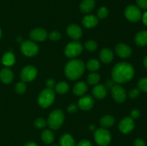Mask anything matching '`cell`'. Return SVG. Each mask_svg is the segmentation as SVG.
Returning <instances> with one entry per match:
<instances>
[{
	"label": "cell",
	"mask_w": 147,
	"mask_h": 146,
	"mask_svg": "<svg viewBox=\"0 0 147 146\" xmlns=\"http://www.w3.org/2000/svg\"><path fill=\"white\" fill-rule=\"evenodd\" d=\"M112 79L117 83H126L131 80L134 75L133 66L127 62H120L114 66L111 72Z\"/></svg>",
	"instance_id": "obj_1"
},
{
	"label": "cell",
	"mask_w": 147,
	"mask_h": 146,
	"mask_svg": "<svg viewBox=\"0 0 147 146\" xmlns=\"http://www.w3.org/2000/svg\"><path fill=\"white\" fill-rule=\"evenodd\" d=\"M85 71V64L80 60H70L66 64L65 73L66 77L71 80H76L83 75Z\"/></svg>",
	"instance_id": "obj_2"
},
{
	"label": "cell",
	"mask_w": 147,
	"mask_h": 146,
	"mask_svg": "<svg viewBox=\"0 0 147 146\" xmlns=\"http://www.w3.org/2000/svg\"><path fill=\"white\" fill-rule=\"evenodd\" d=\"M64 113L60 110H55L52 112L47 118V125L53 130H57L61 127L64 122Z\"/></svg>",
	"instance_id": "obj_3"
},
{
	"label": "cell",
	"mask_w": 147,
	"mask_h": 146,
	"mask_svg": "<svg viewBox=\"0 0 147 146\" xmlns=\"http://www.w3.org/2000/svg\"><path fill=\"white\" fill-rule=\"evenodd\" d=\"M55 95V92L52 89H45L40 92L38 97L39 104L43 108H47L50 107L54 102Z\"/></svg>",
	"instance_id": "obj_4"
},
{
	"label": "cell",
	"mask_w": 147,
	"mask_h": 146,
	"mask_svg": "<svg viewBox=\"0 0 147 146\" xmlns=\"http://www.w3.org/2000/svg\"><path fill=\"white\" fill-rule=\"evenodd\" d=\"M94 139L99 146H108L111 140V136L109 130L105 128H99L95 131Z\"/></svg>",
	"instance_id": "obj_5"
},
{
	"label": "cell",
	"mask_w": 147,
	"mask_h": 146,
	"mask_svg": "<svg viewBox=\"0 0 147 146\" xmlns=\"http://www.w3.org/2000/svg\"><path fill=\"white\" fill-rule=\"evenodd\" d=\"M83 50V47L80 42L76 40L71 42L65 48V54L67 57L75 58L80 55Z\"/></svg>",
	"instance_id": "obj_6"
},
{
	"label": "cell",
	"mask_w": 147,
	"mask_h": 146,
	"mask_svg": "<svg viewBox=\"0 0 147 146\" xmlns=\"http://www.w3.org/2000/svg\"><path fill=\"white\" fill-rule=\"evenodd\" d=\"M21 51L27 57H34L39 52V47L36 43L32 41H25L22 43Z\"/></svg>",
	"instance_id": "obj_7"
},
{
	"label": "cell",
	"mask_w": 147,
	"mask_h": 146,
	"mask_svg": "<svg viewBox=\"0 0 147 146\" xmlns=\"http://www.w3.org/2000/svg\"><path fill=\"white\" fill-rule=\"evenodd\" d=\"M125 17L131 22H137L142 19V11L139 8L134 5H129L126 8L124 11Z\"/></svg>",
	"instance_id": "obj_8"
},
{
	"label": "cell",
	"mask_w": 147,
	"mask_h": 146,
	"mask_svg": "<svg viewBox=\"0 0 147 146\" xmlns=\"http://www.w3.org/2000/svg\"><path fill=\"white\" fill-rule=\"evenodd\" d=\"M37 75V70L35 67L28 65L24 67L20 73V78L24 82H29L36 78Z\"/></svg>",
	"instance_id": "obj_9"
},
{
	"label": "cell",
	"mask_w": 147,
	"mask_h": 146,
	"mask_svg": "<svg viewBox=\"0 0 147 146\" xmlns=\"http://www.w3.org/2000/svg\"><path fill=\"white\" fill-rule=\"evenodd\" d=\"M111 95L116 102L122 103L126 99V92L120 84H116L111 87Z\"/></svg>",
	"instance_id": "obj_10"
},
{
	"label": "cell",
	"mask_w": 147,
	"mask_h": 146,
	"mask_svg": "<svg viewBox=\"0 0 147 146\" xmlns=\"http://www.w3.org/2000/svg\"><path fill=\"white\" fill-rule=\"evenodd\" d=\"M134 120L130 117H123L119 125V130L123 134H128L134 129Z\"/></svg>",
	"instance_id": "obj_11"
},
{
	"label": "cell",
	"mask_w": 147,
	"mask_h": 146,
	"mask_svg": "<svg viewBox=\"0 0 147 146\" xmlns=\"http://www.w3.org/2000/svg\"><path fill=\"white\" fill-rule=\"evenodd\" d=\"M47 31L42 28H35L30 32V38L33 41L42 42L47 39Z\"/></svg>",
	"instance_id": "obj_12"
},
{
	"label": "cell",
	"mask_w": 147,
	"mask_h": 146,
	"mask_svg": "<svg viewBox=\"0 0 147 146\" xmlns=\"http://www.w3.org/2000/svg\"><path fill=\"white\" fill-rule=\"evenodd\" d=\"M94 105V100L90 95L83 96L80 100H78V107L82 110H90Z\"/></svg>",
	"instance_id": "obj_13"
},
{
	"label": "cell",
	"mask_w": 147,
	"mask_h": 146,
	"mask_svg": "<svg viewBox=\"0 0 147 146\" xmlns=\"http://www.w3.org/2000/svg\"><path fill=\"white\" fill-rule=\"evenodd\" d=\"M116 52L121 58H128L131 54V48L124 43H120L116 47Z\"/></svg>",
	"instance_id": "obj_14"
},
{
	"label": "cell",
	"mask_w": 147,
	"mask_h": 146,
	"mask_svg": "<svg viewBox=\"0 0 147 146\" xmlns=\"http://www.w3.org/2000/svg\"><path fill=\"white\" fill-rule=\"evenodd\" d=\"M67 34L70 38L78 40L82 37L83 31L81 28L77 24H70L67 28Z\"/></svg>",
	"instance_id": "obj_15"
},
{
	"label": "cell",
	"mask_w": 147,
	"mask_h": 146,
	"mask_svg": "<svg viewBox=\"0 0 147 146\" xmlns=\"http://www.w3.org/2000/svg\"><path fill=\"white\" fill-rule=\"evenodd\" d=\"M14 79L12 71L9 68H4L0 72V80L4 84H9Z\"/></svg>",
	"instance_id": "obj_16"
},
{
	"label": "cell",
	"mask_w": 147,
	"mask_h": 146,
	"mask_svg": "<svg viewBox=\"0 0 147 146\" xmlns=\"http://www.w3.org/2000/svg\"><path fill=\"white\" fill-rule=\"evenodd\" d=\"M83 25L88 29L93 28L96 27L98 23V19L94 15H87L83 17L82 20Z\"/></svg>",
	"instance_id": "obj_17"
},
{
	"label": "cell",
	"mask_w": 147,
	"mask_h": 146,
	"mask_svg": "<svg viewBox=\"0 0 147 146\" xmlns=\"http://www.w3.org/2000/svg\"><path fill=\"white\" fill-rule=\"evenodd\" d=\"M100 60L103 63H110L113 60V53L112 50L109 48H104L100 52L99 54Z\"/></svg>",
	"instance_id": "obj_18"
},
{
	"label": "cell",
	"mask_w": 147,
	"mask_h": 146,
	"mask_svg": "<svg viewBox=\"0 0 147 146\" xmlns=\"http://www.w3.org/2000/svg\"><path fill=\"white\" fill-rule=\"evenodd\" d=\"M135 43L139 47L147 46V31L142 30L136 34L134 37Z\"/></svg>",
	"instance_id": "obj_19"
},
{
	"label": "cell",
	"mask_w": 147,
	"mask_h": 146,
	"mask_svg": "<svg viewBox=\"0 0 147 146\" xmlns=\"http://www.w3.org/2000/svg\"><path fill=\"white\" fill-rule=\"evenodd\" d=\"M107 94L106 87L103 84H98L96 85L93 89V94L96 98L103 99L104 98Z\"/></svg>",
	"instance_id": "obj_20"
},
{
	"label": "cell",
	"mask_w": 147,
	"mask_h": 146,
	"mask_svg": "<svg viewBox=\"0 0 147 146\" xmlns=\"http://www.w3.org/2000/svg\"><path fill=\"white\" fill-rule=\"evenodd\" d=\"M88 90V85L84 82H78L74 85L73 92L76 96H83Z\"/></svg>",
	"instance_id": "obj_21"
},
{
	"label": "cell",
	"mask_w": 147,
	"mask_h": 146,
	"mask_svg": "<svg viewBox=\"0 0 147 146\" xmlns=\"http://www.w3.org/2000/svg\"><path fill=\"white\" fill-rule=\"evenodd\" d=\"M94 0H83L80 5V11L83 13H89L94 9L95 7Z\"/></svg>",
	"instance_id": "obj_22"
},
{
	"label": "cell",
	"mask_w": 147,
	"mask_h": 146,
	"mask_svg": "<svg viewBox=\"0 0 147 146\" xmlns=\"http://www.w3.org/2000/svg\"><path fill=\"white\" fill-rule=\"evenodd\" d=\"M60 146H76V141L70 134H64L60 138Z\"/></svg>",
	"instance_id": "obj_23"
},
{
	"label": "cell",
	"mask_w": 147,
	"mask_h": 146,
	"mask_svg": "<svg viewBox=\"0 0 147 146\" xmlns=\"http://www.w3.org/2000/svg\"><path fill=\"white\" fill-rule=\"evenodd\" d=\"M1 62H2V64L7 67H10V66L13 65L15 62L14 54L11 52L5 53L1 58Z\"/></svg>",
	"instance_id": "obj_24"
},
{
	"label": "cell",
	"mask_w": 147,
	"mask_h": 146,
	"mask_svg": "<svg viewBox=\"0 0 147 146\" xmlns=\"http://www.w3.org/2000/svg\"><path fill=\"white\" fill-rule=\"evenodd\" d=\"M42 140L45 144H50L54 141L55 135L53 131L50 130H45L42 132L41 135Z\"/></svg>",
	"instance_id": "obj_25"
},
{
	"label": "cell",
	"mask_w": 147,
	"mask_h": 146,
	"mask_svg": "<svg viewBox=\"0 0 147 146\" xmlns=\"http://www.w3.org/2000/svg\"><path fill=\"white\" fill-rule=\"evenodd\" d=\"M115 123V119L111 115H105L100 120V124L105 128L111 127Z\"/></svg>",
	"instance_id": "obj_26"
},
{
	"label": "cell",
	"mask_w": 147,
	"mask_h": 146,
	"mask_svg": "<svg viewBox=\"0 0 147 146\" xmlns=\"http://www.w3.org/2000/svg\"><path fill=\"white\" fill-rule=\"evenodd\" d=\"M55 87V91L60 94L67 93L68 92L69 88H70L68 84L65 82H60L56 84Z\"/></svg>",
	"instance_id": "obj_27"
},
{
	"label": "cell",
	"mask_w": 147,
	"mask_h": 146,
	"mask_svg": "<svg viewBox=\"0 0 147 146\" xmlns=\"http://www.w3.org/2000/svg\"><path fill=\"white\" fill-rule=\"evenodd\" d=\"M100 67V62L98 60H96V59H92L90 60L86 64V67L88 68V70H90L91 72H95L97 71Z\"/></svg>",
	"instance_id": "obj_28"
},
{
	"label": "cell",
	"mask_w": 147,
	"mask_h": 146,
	"mask_svg": "<svg viewBox=\"0 0 147 146\" xmlns=\"http://www.w3.org/2000/svg\"><path fill=\"white\" fill-rule=\"evenodd\" d=\"M100 75L96 72L90 73L88 76V82L90 85H96L100 81Z\"/></svg>",
	"instance_id": "obj_29"
},
{
	"label": "cell",
	"mask_w": 147,
	"mask_h": 146,
	"mask_svg": "<svg viewBox=\"0 0 147 146\" xmlns=\"http://www.w3.org/2000/svg\"><path fill=\"white\" fill-rule=\"evenodd\" d=\"M138 88L140 91H143L144 92H147V77H143L140 79L137 83Z\"/></svg>",
	"instance_id": "obj_30"
},
{
	"label": "cell",
	"mask_w": 147,
	"mask_h": 146,
	"mask_svg": "<svg viewBox=\"0 0 147 146\" xmlns=\"http://www.w3.org/2000/svg\"><path fill=\"white\" fill-rule=\"evenodd\" d=\"M26 89H27V85L24 82H20L16 84L15 90L18 94H23L25 92Z\"/></svg>",
	"instance_id": "obj_31"
},
{
	"label": "cell",
	"mask_w": 147,
	"mask_h": 146,
	"mask_svg": "<svg viewBox=\"0 0 147 146\" xmlns=\"http://www.w3.org/2000/svg\"><path fill=\"white\" fill-rule=\"evenodd\" d=\"M85 47H86V48L87 49L88 51L93 52L97 49L98 44L95 41H93V40H89V41H88L85 44Z\"/></svg>",
	"instance_id": "obj_32"
},
{
	"label": "cell",
	"mask_w": 147,
	"mask_h": 146,
	"mask_svg": "<svg viewBox=\"0 0 147 146\" xmlns=\"http://www.w3.org/2000/svg\"><path fill=\"white\" fill-rule=\"evenodd\" d=\"M46 124H47V122L42 117H39V118L36 119V120L34 121V126L37 129L44 128L45 127Z\"/></svg>",
	"instance_id": "obj_33"
},
{
	"label": "cell",
	"mask_w": 147,
	"mask_h": 146,
	"mask_svg": "<svg viewBox=\"0 0 147 146\" xmlns=\"http://www.w3.org/2000/svg\"><path fill=\"white\" fill-rule=\"evenodd\" d=\"M108 14H109V10L105 7H100L98 9V17L100 19L106 18L108 16Z\"/></svg>",
	"instance_id": "obj_34"
},
{
	"label": "cell",
	"mask_w": 147,
	"mask_h": 146,
	"mask_svg": "<svg viewBox=\"0 0 147 146\" xmlns=\"http://www.w3.org/2000/svg\"><path fill=\"white\" fill-rule=\"evenodd\" d=\"M61 37V34L57 31H53L49 34V38L52 41H57Z\"/></svg>",
	"instance_id": "obj_35"
},
{
	"label": "cell",
	"mask_w": 147,
	"mask_h": 146,
	"mask_svg": "<svg viewBox=\"0 0 147 146\" xmlns=\"http://www.w3.org/2000/svg\"><path fill=\"white\" fill-rule=\"evenodd\" d=\"M140 94V90L139 88H133L129 91V96L131 99H136Z\"/></svg>",
	"instance_id": "obj_36"
},
{
	"label": "cell",
	"mask_w": 147,
	"mask_h": 146,
	"mask_svg": "<svg viewBox=\"0 0 147 146\" xmlns=\"http://www.w3.org/2000/svg\"><path fill=\"white\" fill-rule=\"evenodd\" d=\"M140 116H141V112L139 111V110H137V109H134V110H132L130 113V117L133 119L134 120L139 118Z\"/></svg>",
	"instance_id": "obj_37"
},
{
	"label": "cell",
	"mask_w": 147,
	"mask_h": 146,
	"mask_svg": "<svg viewBox=\"0 0 147 146\" xmlns=\"http://www.w3.org/2000/svg\"><path fill=\"white\" fill-rule=\"evenodd\" d=\"M138 7L143 9H147V0H136Z\"/></svg>",
	"instance_id": "obj_38"
},
{
	"label": "cell",
	"mask_w": 147,
	"mask_h": 146,
	"mask_svg": "<svg viewBox=\"0 0 147 146\" xmlns=\"http://www.w3.org/2000/svg\"><path fill=\"white\" fill-rule=\"evenodd\" d=\"M55 85L56 83L54 79L50 78L46 81V86H47V87L48 89H52L53 90V88L55 87Z\"/></svg>",
	"instance_id": "obj_39"
},
{
	"label": "cell",
	"mask_w": 147,
	"mask_h": 146,
	"mask_svg": "<svg viewBox=\"0 0 147 146\" xmlns=\"http://www.w3.org/2000/svg\"><path fill=\"white\" fill-rule=\"evenodd\" d=\"M78 107L76 104H71L67 107V112L70 113H75L78 111Z\"/></svg>",
	"instance_id": "obj_40"
},
{
	"label": "cell",
	"mask_w": 147,
	"mask_h": 146,
	"mask_svg": "<svg viewBox=\"0 0 147 146\" xmlns=\"http://www.w3.org/2000/svg\"><path fill=\"white\" fill-rule=\"evenodd\" d=\"M134 145V146H146L144 140L141 138H137L136 140H135Z\"/></svg>",
	"instance_id": "obj_41"
},
{
	"label": "cell",
	"mask_w": 147,
	"mask_h": 146,
	"mask_svg": "<svg viewBox=\"0 0 147 146\" xmlns=\"http://www.w3.org/2000/svg\"><path fill=\"white\" fill-rule=\"evenodd\" d=\"M77 146H92V144L88 140H83L78 143Z\"/></svg>",
	"instance_id": "obj_42"
},
{
	"label": "cell",
	"mask_w": 147,
	"mask_h": 146,
	"mask_svg": "<svg viewBox=\"0 0 147 146\" xmlns=\"http://www.w3.org/2000/svg\"><path fill=\"white\" fill-rule=\"evenodd\" d=\"M142 21H143L144 24L147 27V11H146L142 16Z\"/></svg>",
	"instance_id": "obj_43"
},
{
	"label": "cell",
	"mask_w": 147,
	"mask_h": 146,
	"mask_svg": "<svg viewBox=\"0 0 147 146\" xmlns=\"http://www.w3.org/2000/svg\"><path fill=\"white\" fill-rule=\"evenodd\" d=\"M24 146H37V145L34 142H29V143H26Z\"/></svg>",
	"instance_id": "obj_44"
},
{
	"label": "cell",
	"mask_w": 147,
	"mask_h": 146,
	"mask_svg": "<svg viewBox=\"0 0 147 146\" xmlns=\"http://www.w3.org/2000/svg\"><path fill=\"white\" fill-rule=\"evenodd\" d=\"M143 62H144V65L145 67H146L147 68V55L144 57V58Z\"/></svg>",
	"instance_id": "obj_45"
},
{
	"label": "cell",
	"mask_w": 147,
	"mask_h": 146,
	"mask_svg": "<svg viewBox=\"0 0 147 146\" xmlns=\"http://www.w3.org/2000/svg\"><path fill=\"white\" fill-rule=\"evenodd\" d=\"M89 128H90V130H94L95 126L93 125H90L89 126Z\"/></svg>",
	"instance_id": "obj_46"
},
{
	"label": "cell",
	"mask_w": 147,
	"mask_h": 146,
	"mask_svg": "<svg viewBox=\"0 0 147 146\" xmlns=\"http://www.w3.org/2000/svg\"><path fill=\"white\" fill-rule=\"evenodd\" d=\"M1 35H2V33H1V29H0V39H1Z\"/></svg>",
	"instance_id": "obj_47"
},
{
	"label": "cell",
	"mask_w": 147,
	"mask_h": 146,
	"mask_svg": "<svg viewBox=\"0 0 147 146\" xmlns=\"http://www.w3.org/2000/svg\"><path fill=\"white\" fill-rule=\"evenodd\" d=\"M52 146H57V145H52Z\"/></svg>",
	"instance_id": "obj_48"
}]
</instances>
